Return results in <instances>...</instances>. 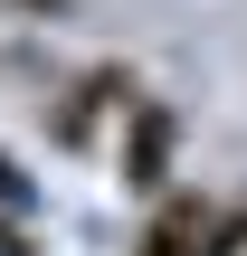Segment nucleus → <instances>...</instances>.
I'll use <instances>...</instances> for the list:
<instances>
[{
	"instance_id": "obj_4",
	"label": "nucleus",
	"mask_w": 247,
	"mask_h": 256,
	"mask_svg": "<svg viewBox=\"0 0 247 256\" xmlns=\"http://www.w3.org/2000/svg\"><path fill=\"white\" fill-rule=\"evenodd\" d=\"M200 256H247V200H228V209L209 218V238H200Z\"/></svg>"
},
{
	"instance_id": "obj_5",
	"label": "nucleus",
	"mask_w": 247,
	"mask_h": 256,
	"mask_svg": "<svg viewBox=\"0 0 247 256\" xmlns=\"http://www.w3.org/2000/svg\"><path fill=\"white\" fill-rule=\"evenodd\" d=\"M0 256H29V238H19V228H10V218H0Z\"/></svg>"
},
{
	"instance_id": "obj_1",
	"label": "nucleus",
	"mask_w": 247,
	"mask_h": 256,
	"mask_svg": "<svg viewBox=\"0 0 247 256\" xmlns=\"http://www.w3.org/2000/svg\"><path fill=\"white\" fill-rule=\"evenodd\" d=\"M114 104H133V76H124V66H86V76L57 95V114H48L57 152H86V142H95V124H105Z\"/></svg>"
},
{
	"instance_id": "obj_2",
	"label": "nucleus",
	"mask_w": 247,
	"mask_h": 256,
	"mask_svg": "<svg viewBox=\"0 0 247 256\" xmlns=\"http://www.w3.org/2000/svg\"><path fill=\"white\" fill-rule=\"evenodd\" d=\"M124 180L133 190H171V104H124Z\"/></svg>"
},
{
	"instance_id": "obj_3",
	"label": "nucleus",
	"mask_w": 247,
	"mask_h": 256,
	"mask_svg": "<svg viewBox=\"0 0 247 256\" xmlns=\"http://www.w3.org/2000/svg\"><path fill=\"white\" fill-rule=\"evenodd\" d=\"M209 218H219V209H209L200 190H162V200H152V228H143V247H133V256H200Z\"/></svg>"
}]
</instances>
